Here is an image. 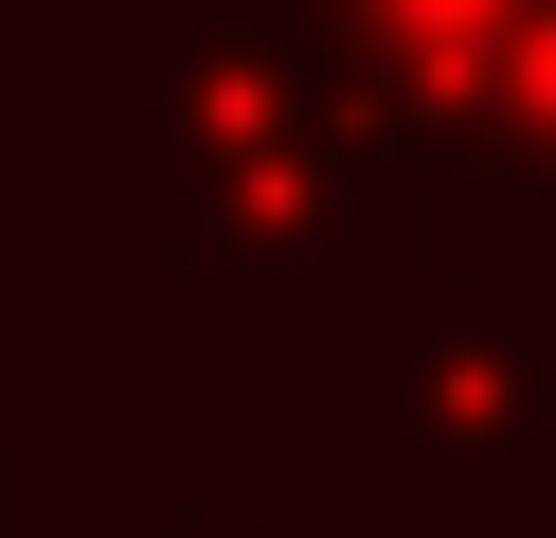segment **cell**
Instances as JSON below:
<instances>
[{
	"mask_svg": "<svg viewBox=\"0 0 556 538\" xmlns=\"http://www.w3.org/2000/svg\"><path fill=\"white\" fill-rule=\"evenodd\" d=\"M90 538H341V521H252V502H126Z\"/></svg>",
	"mask_w": 556,
	"mask_h": 538,
	"instance_id": "cell-5",
	"label": "cell"
},
{
	"mask_svg": "<svg viewBox=\"0 0 556 538\" xmlns=\"http://www.w3.org/2000/svg\"><path fill=\"white\" fill-rule=\"evenodd\" d=\"M556 521V251L413 270L341 341V521Z\"/></svg>",
	"mask_w": 556,
	"mask_h": 538,
	"instance_id": "cell-2",
	"label": "cell"
},
{
	"mask_svg": "<svg viewBox=\"0 0 556 538\" xmlns=\"http://www.w3.org/2000/svg\"><path fill=\"white\" fill-rule=\"evenodd\" d=\"M467 234L556 251V0H503V72H484V198Z\"/></svg>",
	"mask_w": 556,
	"mask_h": 538,
	"instance_id": "cell-4",
	"label": "cell"
},
{
	"mask_svg": "<svg viewBox=\"0 0 556 538\" xmlns=\"http://www.w3.org/2000/svg\"><path fill=\"white\" fill-rule=\"evenodd\" d=\"M305 72L395 143V179L431 215L484 198V72H503V0H269Z\"/></svg>",
	"mask_w": 556,
	"mask_h": 538,
	"instance_id": "cell-3",
	"label": "cell"
},
{
	"mask_svg": "<svg viewBox=\"0 0 556 538\" xmlns=\"http://www.w3.org/2000/svg\"><path fill=\"white\" fill-rule=\"evenodd\" d=\"M0 18H18V0H0Z\"/></svg>",
	"mask_w": 556,
	"mask_h": 538,
	"instance_id": "cell-8",
	"label": "cell"
},
{
	"mask_svg": "<svg viewBox=\"0 0 556 538\" xmlns=\"http://www.w3.org/2000/svg\"><path fill=\"white\" fill-rule=\"evenodd\" d=\"M90 270L198 359H341L431 270V198L269 36V0H180L90 36Z\"/></svg>",
	"mask_w": 556,
	"mask_h": 538,
	"instance_id": "cell-1",
	"label": "cell"
},
{
	"mask_svg": "<svg viewBox=\"0 0 556 538\" xmlns=\"http://www.w3.org/2000/svg\"><path fill=\"white\" fill-rule=\"evenodd\" d=\"M18 18H54V36H126V18H180V0H18Z\"/></svg>",
	"mask_w": 556,
	"mask_h": 538,
	"instance_id": "cell-6",
	"label": "cell"
},
{
	"mask_svg": "<svg viewBox=\"0 0 556 538\" xmlns=\"http://www.w3.org/2000/svg\"><path fill=\"white\" fill-rule=\"evenodd\" d=\"M0 538H18V466H0Z\"/></svg>",
	"mask_w": 556,
	"mask_h": 538,
	"instance_id": "cell-7",
	"label": "cell"
}]
</instances>
